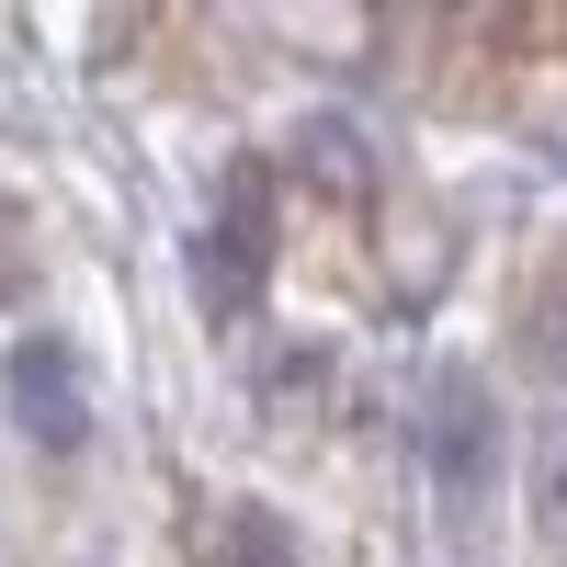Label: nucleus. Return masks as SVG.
<instances>
[{"label": "nucleus", "mask_w": 567, "mask_h": 567, "mask_svg": "<svg viewBox=\"0 0 567 567\" xmlns=\"http://www.w3.org/2000/svg\"><path fill=\"white\" fill-rule=\"evenodd\" d=\"M0 386H12V420H23L34 454H80L91 443V386H80V352L58 329H23L12 363H0Z\"/></svg>", "instance_id": "1"}, {"label": "nucleus", "mask_w": 567, "mask_h": 567, "mask_svg": "<svg viewBox=\"0 0 567 567\" xmlns=\"http://www.w3.org/2000/svg\"><path fill=\"white\" fill-rule=\"evenodd\" d=\"M556 499H567V465H556Z\"/></svg>", "instance_id": "4"}, {"label": "nucleus", "mask_w": 567, "mask_h": 567, "mask_svg": "<svg viewBox=\"0 0 567 567\" xmlns=\"http://www.w3.org/2000/svg\"><path fill=\"white\" fill-rule=\"evenodd\" d=\"M432 465H443V499L454 511L488 488V420H477V386H465V374L432 398Z\"/></svg>", "instance_id": "3"}, {"label": "nucleus", "mask_w": 567, "mask_h": 567, "mask_svg": "<svg viewBox=\"0 0 567 567\" xmlns=\"http://www.w3.org/2000/svg\"><path fill=\"white\" fill-rule=\"evenodd\" d=\"M261 272H272V171L239 159V171H227V194H216V227H205V307L239 318V307L261 296Z\"/></svg>", "instance_id": "2"}]
</instances>
